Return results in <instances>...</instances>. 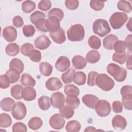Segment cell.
Listing matches in <instances>:
<instances>
[{"instance_id": "8", "label": "cell", "mask_w": 132, "mask_h": 132, "mask_svg": "<svg viewBox=\"0 0 132 132\" xmlns=\"http://www.w3.org/2000/svg\"><path fill=\"white\" fill-rule=\"evenodd\" d=\"M49 124L53 128L59 130L63 127L65 124V120L61 114L56 113L50 118Z\"/></svg>"}, {"instance_id": "43", "label": "cell", "mask_w": 132, "mask_h": 132, "mask_svg": "<svg viewBox=\"0 0 132 132\" xmlns=\"http://www.w3.org/2000/svg\"><path fill=\"white\" fill-rule=\"evenodd\" d=\"M47 15L48 17L50 16H54L56 18H57L60 22L63 19V16H64V13L63 11L59 9V8H55L51 10L47 14Z\"/></svg>"}, {"instance_id": "18", "label": "cell", "mask_w": 132, "mask_h": 132, "mask_svg": "<svg viewBox=\"0 0 132 132\" xmlns=\"http://www.w3.org/2000/svg\"><path fill=\"white\" fill-rule=\"evenodd\" d=\"M22 98L27 101H31L36 97V91L35 89L31 87H26L23 88L22 93Z\"/></svg>"}, {"instance_id": "39", "label": "cell", "mask_w": 132, "mask_h": 132, "mask_svg": "<svg viewBox=\"0 0 132 132\" xmlns=\"http://www.w3.org/2000/svg\"><path fill=\"white\" fill-rule=\"evenodd\" d=\"M127 55L125 52L122 53H114L112 55V60L121 64L124 63L127 60Z\"/></svg>"}, {"instance_id": "33", "label": "cell", "mask_w": 132, "mask_h": 132, "mask_svg": "<svg viewBox=\"0 0 132 132\" xmlns=\"http://www.w3.org/2000/svg\"><path fill=\"white\" fill-rule=\"evenodd\" d=\"M23 87L20 84H16L11 88V95L15 100H21L22 98V93Z\"/></svg>"}, {"instance_id": "56", "label": "cell", "mask_w": 132, "mask_h": 132, "mask_svg": "<svg viewBox=\"0 0 132 132\" xmlns=\"http://www.w3.org/2000/svg\"><path fill=\"white\" fill-rule=\"evenodd\" d=\"M112 110L115 113H121L123 111L122 104L119 101H115L112 103Z\"/></svg>"}, {"instance_id": "47", "label": "cell", "mask_w": 132, "mask_h": 132, "mask_svg": "<svg viewBox=\"0 0 132 132\" xmlns=\"http://www.w3.org/2000/svg\"><path fill=\"white\" fill-rule=\"evenodd\" d=\"M104 3L103 1L92 0L90 2V6L95 11H100L104 8Z\"/></svg>"}, {"instance_id": "28", "label": "cell", "mask_w": 132, "mask_h": 132, "mask_svg": "<svg viewBox=\"0 0 132 132\" xmlns=\"http://www.w3.org/2000/svg\"><path fill=\"white\" fill-rule=\"evenodd\" d=\"M51 98L47 96H42L38 100V105L42 110H47L51 107Z\"/></svg>"}, {"instance_id": "42", "label": "cell", "mask_w": 132, "mask_h": 132, "mask_svg": "<svg viewBox=\"0 0 132 132\" xmlns=\"http://www.w3.org/2000/svg\"><path fill=\"white\" fill-rule=\"evenodd\" d=\"M118 8L124 12L129 13L131 11L132 8L130 3L125 1H120L117 4Z\"/></svg>"}, {"instance_id": "38", "label": "cell", "mask_w": 132, "mask_h": 132, "mask_svg": "<svg viewBox=\"0 0 132 132\" xmlns=\"http://www.w3.org/2000/svg\"><path fill=\"white\" fill-rule=\"evenodd\" d=\"M88 44L91 48L98 50L101 46V39L97 36L92 35L88 39Z\"/></svg>"}, {"instance_id": "48", "label": "cell", "mask_w": 132, "mask_h": 132, "mask_svg": "<svg viewBox=\"0 0 132 132\" xmlns=\"http://www.w3.org/2000/svg\"><path fill=\"white\" fill-rule=\"evenodd\" d=\"M113 48L116 53H122L125 52L126 46L124 42L122 40H118L113 44Z\"/></svg>"}, {"instance_id": "1", "label": "cell", "mask_w": 132, "mask_h": 132, "mask_svg": "<svg viewBox=\"0 0 132 132\" xmlns=\"http://www.w3.org/2000/svg\"><path fill=\"white\" fill-rule=\"evenodd\" d=\"M106 69L107 73L113 76L117 81L122 82L126 78L127 71L118 64L113 63H110L107 65Z\"/></svg>"}, {"instance_id": "37", "label": "cell", "mask_w": 132, "mask_h": 132, "mask_svg": "<svg viewBox=\"0 0 132 132\" xmlns=\"http://www.w3.org/2000/svg\"><path fill=\"white\" fill-rule=\"evenodd\" d=\"M12 124V120L10 116L6 113H2L0 114V126L1 127H8Z\"/></svg>"}, {"instance_id": "15", "label": "cell", "mask_w": 132, "mask_h": 132, "mask_svg": "<svg viewBox=\"0 0 132 132\" xmlns=\"http://www.w3.org/2000/svg\"><path fill=\"white\" fill-rule=\"evenodd\" d=\"M62 86L61 80L57 77H51L45 82V87L50 91L58 90Z\"/></svg>"}, {"instance_id": "17", "label": "cell", "mask_w": 132, "mask_h": 132, "mask_svg": "<svg viewBox=\"0 0 132 132\" xmlns=\"http://www.w3.org/2000/svg\"><path fill=\"white\" fill-rule=\"evenodd\" d=\"M98 101L99 98L92 94H86L82 97L83 103L88 107L92 109H95V105Z\"/></svg>"}, {"instance_id": "49", "label": "cell", "mask_w": 132, "mask_h": 132, "mask_svg": "<svg viewBox=\"0 0 132 132\" xmlns=\"http://www.w3.org/2000/svg\"><path fill=\"white\" fill-rule=\"evenodd\" d=\"M45 22L46 19L45 18H41L38 19L34 24L38 30L46 32H47V30L45 27Z\"/></svg>"}, {"instance_id": "4", "label": "cell", "mask_w": 132, "mask_h": 132, "mask_svg": "<svg viewBox=\"0 0 132 132\" xmlns=\"http://www.w3.org/2000/svg\"><path fill=\"white\" fill-rule=\"evenodd\" d=\"M93 30L95 34L103 37L110 32L111 29L106 20L100 19L93 22Z\"/></svg>"}, {"instance_id": "59", "label": "cell", "mask_w": 132, "mask_h": 132, "mask_svg": "<svg viewBox=\"0 0 132 132\" xmlns=\"http://www.w3.org/2000/svg\"><path fill=\"white\" fill-rule=\"evenodd\" d=\"M131 54L129 55V56H128L127 59V62H126V67L129 70H131Z\"/></svg>"}, {"instance_id": "3", "label": "cell", "mask_w": 132, "mask_h": 132, "mask_svg": "<svg viewBox=\"0 0 132 132\" xmlns=\"http://www.w3.org/2000/svg\"><path fill=\"white\" fill-rule=\"evenodd\" d=\"M95 83L98 87L105 91L111 90L114 86L113 80L106 74H98Z\"/></svg>"}, {"instance_id": "52", "label": "cell", "mask_w": 132, "mask_h": 132, "mask_svg": "<svg viewBox=\"0 0 132 132\" xmlns=\"http://www.w3.org/2000/svg\"><path fill=\"white\" fill-rule=\"evenodd\" d=\"M26 126L22 122H17L14 124L12 127V130L13 132L16 131H27Z\"/></svg>"}, {"instance_id": "9", "label": "cell", "mask_w": 132, "mask_h": 132, "mask_svg": "<svg viewBox=\"0 0 132 132\" xmlns=\"http://www.w3.org/2000/svg\"><path fill=\"white\" fill-rule=\"evenodd\" d=\"M4 38L8 42L14 41L17 37L16 29L12 26H8L4 28L2 32Z\"/></svg>"}, {"instance_id": "24", "label": "cell", "mask_w": 132, "mask_h": 132, "mask_svg": "<svg viewBox=\"0 0 132 132\" xmlns=\"http://www.w3.org/2000/svg\"><path fill=\"white\" fill-rule=\"evenodd\" d=\"M20 73L16 70L13 69H9L5 74L9 78L11 84H14L18 81L20 77Z\"/></svg>"}, {"instance_id": "40", "label": "cell", "mask_w": 132, "mask_h": 132, "mask_svg": "<svg viewBox=\"0 0 132 132\" xmlns=\"http://www.w3.org/2000/svg\"><path fill=\"white\" fill-rule=\"evenodd\" d=\"M122 99H132V88L130 86L126 85L123 86L120 90Z\"/></svg>"}, {"instance_id": "61", "label": "cell", "mask_w": 132, "mask_h": 132, "mask_svg": "<svg viewBox=\"0 0 132 132\" xmlns=\"http://www.w3.org/2000/svg\"><path fill=\"white\" fill-rule=\"evenodd\" d=\"M131 18H130L129 22L127 23L126 27L127 28L129 29L130 31H131Z\"/></svg>"}, {"instance_id": "45", "label": "cell", "mask_w": 132, "mask_h": 132, "mask_svg": "<svg viewBox=\"0 0 132 132\" xmlns=\"http://www.w3.org/2000/svg\"><path fill=\"white\" fill-rule=\"evenodd\" d=\"M34 49V45L29 43L23 44L21 48V53L26 56H29L30 52Z\"/></svg>"}, {"instance_id": "58", "label": "cell", "mask_w": 132, "mask_h": 132, "mask_svg": "<svg viewBox=\"0 0 132 132\" xmlns=\"http://www.w3.org/2000/svg\"><path fill=\"white\" fill-rule=\"evenodd\" d=\"M131 40L132 36L131 35H129L126 37L125 41H124L125 46L128 48L130 53L131 52Z\"/></svg>"}, {"instance_id": "35", "label": "cell", "mask_w": 132, "mask_h": 132, "mask_svg": "<svg viewBox=\"0 0 132 132\" xmlns=\"http://www.w3.org/2000/svg\"><path fill=\"white\" fill-rule=\"evenodd\" d=\"M73 81L75 84L77 85H84L85 84L86 81V75L85 73L81 71H78L75 72L73 77Z\"/></svg>"}, {"instance_id": "60", "label": "cell", "mask_w": 132, "mask_h": 132, "mask_svg": "<svg viewBox=\"0 0 132 132\" xmlns=\"http://www.w3.org/2000/svg\"><path fill=\"white\" fill-rule=\"evenodd\" d=\"M95 128L93 127V126H89V127H87L84 130L85 132H86V131H95Z\"/></svg>"}, {"instance_id": "31", "label": "cell", "mask_w": 132, "mask_h": 132, "mask_svg": "<svg viewBox=\"0 0 132 132\" xmlns=\"http://www.w3.org/2000/svg\"><path fill=\"white\" fill-rule=\"evenodd\" d=\"M9 68L15 69L21 73L24 70V65L22 61L20 59L18 58H13L11 60L9 63Z\"/></svg>"}, {"instance_id": "57", "label": "cell", "mask_w": 132, "mask_h": 132, "mask_svg": "<svg viewBox=\"0 0 132 132\" xmlns=\"http://www.w3.org/2000/svg\"><path fill=\"white\" fill-rule=\"evenodd\" d=\"M12 22L13 25L17 28L22 27L24 24L23 19L19 15H16L14 16L12 20Z\"/></svg>"}, {"instance_id": "29", "label": "cell", "mask_w": 132, "mask_h": 132, "mask_svg": "<svg viewBox=\"0 0 132 132\" xmlns=\"http://www.w3.org/2000/svg\"><path fill=\"white\" fill-rule=\"evenodd\" d=\"M65 105L73 109L78 107L80 103V101L77 96H67L65 98Z\"/></svg>"}, {"instance_id": "19", "label": "cell", "mask_w": 132, "mask_h": 132, "mask_svg": "<svg viewBox=\"0 0 132 132\" xmlns=\"http://www.w3.org/2000/svg\"><path fill=\"white\" fill-rule=\"evenodd\" d=\"M118 40V38L117 36L110 34L106 36L103 39V46L108 50H112L114 43Z\"/></svg>"}, {"instance_id": "2", "label": "cell", "mask_w": 132, "mask_h": 132, "mask_svg": "<svg viewBox=\"0 0 132 132\" xmlns=\"http://www.w3.org/2000/svg\"><path fill=\"white\" fill-rule=\"evenodd\" d=\"M69 40L72 42H78L82 40L85 36V29L82 25L77 24L71 26L67 31Z\"/></svg>"}, {"instance_id": "55", "label": "cell", "mask_w": 132, "mask_h": 132, "mask_svg": "<svg viewBox=\"0 0 132 132\" xmlns=\"http://www.w3.org/2000/svg\"><path fill=\"white\" fill-rule=\"evenodd\" d=\"M52 6L50 1H41L38 4V8L43 11H47Z\"/></svg>"}, {"instance_id": "51", "label": "cell", "mask_w": 132, "mask_h": 132, "mask_svg": "<svg viewBox=\"0 0 132 132\" xmlns=\"http://www.w3.org/2000/svg\"><path fill=\"white\" fill-rule=\"evenodd\" d=\"M98 74V73L95 71H91L89 73L87 81V85L88 86H93L96 84L95 80Z\"/></svg>"}, {"instance_id": "25", "label": "cell", "mask_w": 132, "mask_h": 132, "mask_svg": "<svg viewBox=\"0 0 132 132\" xmlns=\"http://www.w3.org/2000/svg\"><path fill=\"white\" fill-rule=\"evenodd\" d=\"M5 52L9 56H15L20 52V46L15 43L8 44L5 48Z\"/></svg>"}, {"instance_id": "30", "label": "cell", "mask_w": 132, "mask_h": 132, "mask_svg": "<svg viewBox=\"0 0 132 132\" xmlns=\"http://www.w3.org/2000/svg\"><path fill=\"white\" fill-rule=\"evenodd\" d=\"M43 124V121L39 117H35L30 119L28 123L29 128L32 130H37L39 129Z\"/></svg>"}, {"instance_id": "50", "label": "cell", "mask_w": 132, "mask_h": 132, "mask_svg": "<svg viewBox=\"0 0 132 132\" xmlns=\"http://www.w3.org/2000/svg\"><path fill=\"white\" fill-rule=\"evenodd\" d=\"M45 14L43 12L40 11H36L30 15V20L31 22L34 24L38 19L45 18Z\"/></svg>"}, {"instance_id": "20", "label": "cell", "mask_w": 132, "mask_h": 132, "mask_svg": "<svg viewBox=\"0 0 132 132\" xmlns=\"http://www.w3.org/2000/svg\"><path fill=\"white\" fill-rule=\"evenodd\" d=\"M73 67L78 70L84 69L87 65V61L84 57L80 55L74 56L72 60Z\"/></svg>"}, {"instance_id": "32", "label": "cell", "mask_w": 132, "mask_h": 132, "mask_svg": "<svg viewBox=\"0 0 132 132\" xmlns=\"http://www.w3.org/2000/svg\"><path fill=\"white\" fill-rule=\"evenodd\" d=\"M81 128L80 123L76 120H72L68 122L65 126V130L68 132H77Z\"/></svg>"}, {"instance_id": "34", "label": "cell", "mask_w": 132, "mask_h": 132, "mask_svg": "<svg viewBox=\"0 0 132 132\" xmlns=\"http://www.w3.org/2000/svg\"><path fill=\"white\" fill-rule=\"evenodd\" d=\"M76 71L73 68L69 69L66 72L63 73L61 76V78L64 84H69L73 81V77Z\"/></svg>"}, {"instance_id": "53", "label": "cell", "mask_w": 132, "mask_h": 132, "mask_svg": "<svg viewBox=\"0 0 132 132\" xmlns=\"http://www.w3.org/2000/svg\"><path fill=\"white\" fill-rule=\"evenodd\" d=\"M65 6L69 10H75L79 6V2L77 0H66Z\"/></svg>"}, {"instance_id": "26", "label": "cell", "mask_w": 132, "mask_h": 132, "mask_svg": "<svg viewBox=\"0 0 132 132\" xmlns=\"http://www.w3.org/2000/svg\"><path fill=\"white\" fill-rule=\"evenodd\" d=\"M40 72L42 75L45 76H49L53 71L52 65L46 62H42L39 65Z\"/></svg>"}, {"instance_id": "11", "label": "cell", "mask_w": 132, "mask_h": 132, "mask_svg": "<svg viewBox=\"0 0 132 132\" xmlns=\"http://www.w3.org/2000/svg\"><path fill=\"white\" fill-rule=\"evenodd\" d=\"M45 27L50 32L56 31L61 28L60 21L55 17L50 16L46 20Z\"/></svg>"}, {"instance_id": "22", "label": "cell", "mask_w": 132, "mask_h": 132, "mask_svg": "<svg viewBox=\"0 0 132 132\" xmlns=\"http://www.w3.org/2000/svg\"><path fill=\"white\" fill-rule=\"evenodd\" d=\"M14 104V100L10 97H5L1 101V107L5 111H10Z\"/></svg>"}, {"instance_id": "13", "label": "cell", "mask_w": 132, "mask_h": 132, "mask_svg": "<svg viewBox=\"0 0 132 132\" xmlns=\"http://www.w3.org/2000/svg\"><path fill=\"white\" fill-rule=\"evenodd\" d=\"M112 125L114 129L117 130H122L127 126V121L125 118L121 115H116L112 120Z\"/></svg>"}, {"instance_id": "7", "label": "cell", "mask_w": 132, "mask_h": 132, "mask_svg": "<svg viewBox=\"0 0 132 132\" xmlns=\"http://www.w3.org/2000/svg\"><path fill=\"white\" fill-rule=\"evenodd\" d=\"M26 107L21 102H18L15 103L11 109V114L13 117L18 120L24 119L26 114Z\"/></svg>"}, {"instance_id": "46", "label": "cell", "mask_w": 132, "mask_h": 132, "mask_svg": "<svg viewBox=\"0 0 132 132\" xmlns=\"http://www.w3.org/2000/svg\"><path fill=\"white\" fill-rule=\"evenodd\" d=\"M30 59L35 62H39L41 59V52L37 50L34 49L30 53L29 56Z\"/></svg>"}, {"instance_id": "12", "label": "cell", "mask_w": 132, "mask_h": 132, "mask_svg": "<svg viewBox=\"0 0 132 132\" xmlns=\"http://www.w3.org/2000/svg\"><path fill=\"white\" fill-rule=\"evenodd\" d=\"M51 44V41L45 35H41L36 38L34 42L35 47L39 50H44L47 48Z\"/></svg>"}, {"instance_id": "23", "label": "cell", "mask_w": 132, "mask_h": 132, "mask_svg": "<svg viewBox=\"0 0 132 132\" xmlns=\"http://www.w3.org/2000/svg\"><path fill=\"white\" fill-rule=\"evenodd\" d=\"M101 58V55L98 52L92 50L89 51L86 56V60L90 63H95L97 62Z\"/></svg>"}, {"instance_id": "5", "label": "cell", "mask_w": 132, "mask_h": 132, "mask_svg": "<svg viewBox=\"0 0 132 132\" xmlns=\"http://www.w3.org/2000/svg\"><path fill=\"white\" fill-rule=\"evenodd\" d=\"M128 20L127 15L124 12H117L113 13L109 19V23L114 29L120 28Z\"/></svg>"}, {"instance_id": "10", "label": "cell", "mask_w": 132, "mask_h": 132, "mask_svg": "<svg viewBox=\"0 0 132 132\" xmlns=\"http://www.w3.org/2000/svg\"><path fill=\"white\" fill-rule=\"evenodd\" d=\"M51 102L54 107L56 108H60L64 105L65 103L64 95L60 92L54 93L51 96Z\"/></svg>"}, {"instance_id": "16", "label": "cell", "mask_w": 132, "mask_h": 132, "mask_svg": "<svg viewBox=\"0 0 132 132\" xmlns=\"http://www.w3.org/2000/svg\"><path fill=\"white\" fill-rule=\"evenodd\" d=\"M50 35L52 40L57 44H62L66 40L65 32L62 28L56 31L50 32Z\"/></svg>"}, {"instance_id": "14", "label": "cell", "mask_w": 132, "mask_h": 132, "mask_svg": "<svg viewBox=\"0 0 132 132\" xmlns=\"http://www.w3.org/2000/svg\"><path fill=\"white\" fill-rule=\"evenodd\" d=\"M70 67V61L69 58L65 56H60L56 61L55 68L60 72H64Z\"/></svg>"}, {"instance_id": "41", "label": "cell", "mask_w": 132, "mask_h": 132, "mask_svg": "<svg viewBox=\"0 0 132 132\" xmlns=\"http://www.w3.org/2000/svg\"><path fill=\"white\" fill-rule=\"evenodd\" d=\"M36 8V4L31 1H26L22 4V10L26 13H30Z\"/></svg>"}, {"instance_id": "36", "label": "cell", "mask_w": 132, "mask_h": 132, "mask_svg": "<svg viewBox=\"0 0 132 132\" xmlns=\"http://www.w3.org/2000/svg\"><path fill=\"white\" fill-rule=\"evenodd\" d=\"M59 112L63 118L66 119L71 118L74 114V109L66 105L59 108Z\"/></svg>"}, {"instance_id": "44", "label": "cell", "mask_w": 132, "mask_h": 132, "mask_svg": "<svg viewBox=\"0 0 132 132\" xmlns=\"http://www.w3.org/2000/svg\"><path fill=\"white\" fill-rule=\"evenodd\" d=\"M36 30L32 25H25L23 27V35L26 37H31L35 33Z\"/></svg>"}, {"instance_id": "6", "label": "cell", "mask_w": 132, "mask_h": 132, "mask_svg": "<svg viewBox=\"0 0 132 132\" xmlns=\"http://www.w3.org/2000/svg\"><path fill=\"white\" fill-rule=\"evenodd\" d=\"M95 109L98 116L101 117H105L110 113L111 106L108 101L101 100L96 103Z\"/></svg>"}, {"instance_id": "27", "label": "cell", "mask_w": 132, "mask_h": 132, "mask_svg": "<svg viewBox=\"0 0 132 132\" xmlns=\"http://www.w3.org/2000/svg\"><path fill=\"white\" fill-rule=\"evenodd\" d=\"M64 92L67 96H77L79 94V89L73 84L65 85L64 87Z\"/></svg>"}, {"instance_id": "21", "label": "cell", "mask_w": 132, "mask_h": 132, "mask_svg": "<svg viewBox=\"0 0 132 132\" xmlns=\"http://www.w3.org/2000/svg\"><path fill=\"white\" fill-rule=\"evenodd\" d=\"M20 82L22 85L25 87H34L36 85V80L32 76L27 73L22 75Z\"/></svg>"}, {"instance_id": "54", "label": "cell", "mask_w": 132, "mask_h": 132, "mask_svg": "<svg viewBox=\"0 0 132 132\" xmlns=\"http://www.w3.org/2000/svg\"><path fill=\"white\" fill-rule=\"evenodd\" d=\"M10 82L8 77L5 75L0 76V87L2 89H6L9 87Z\"/></svg>"}]
</instances>
